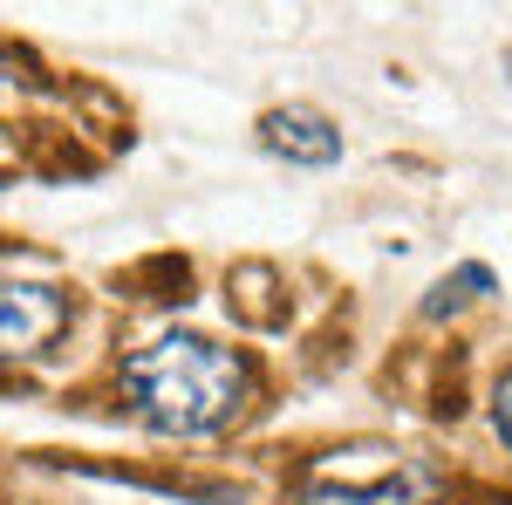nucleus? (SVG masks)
I'll use <instances>...</instances> for the list:
<instances>
[{"instance_id":"f257e3e1","label":"nucleus","mask_w":512,"mask_h":505,"mask_svg":"<svg viewBox=\"0 0 512 505\" xmlns=\"http://www.w3.org/2000/svg\"><path fill=\"white\" fill-rule=\"evenodd\" d=\"M123 396L164 437H205L239 410L246 362L205 335H164L123 362Z\"/></svg>"},{"instance_id":"423d86ee","label":"nucleus","mask_w":512,"mask_h":505,"mask_svg":"<svg viewBox=\"0 0 512 505\" xmlns=\"http://www.w3.org/2000/svg\"><path fill=\"white\" fill-rule=\"evenodd\" d=\"M492 417H499V437L512 444V376L499 383V396H492Z\"/></svg>"},{"instance_id":"7ed1b4c3","label":"nucleus","mask_w":512,"mask_h":505,"mask_svg":"<svg viewBox=\"0 0 512 505\" xmlns=\"http://www.w3.org/2000/svg\"><path fill=\"white\" fill-rule=\"evenodd\" d=\"M301 505H431V471L424 465H390L376 478H308Z\"/></svg>"},{"instance_id":"39448f33","label":"nucleus","mask_w":512,"mask_h":505,"mask_svg":"<svg viewBox=\"0 0 512 505\" xmlns=\"http://www.w3.org/2000/svg\"><path fill=\"white\" fill-rule=\"evenodd\" d=\"M485 287H492V273H485V267H465L458 280H437L431 301H424V314H431V321H444V314H458L472 294H485Z\"/></svg>"},{"instance_id":"f03ea898","label":"nucleus","mask_w":512,"mask_h":505,"mask_svg":"<svg viewBox=\"0 0 512 505\" xmlns=\"http://www.w3.org/2000/svg\"><path fill=\"white\" fill-rule=\"evenodd\" d=\"M62 328H69V301L55 287H35V280H7L0 287V362L48 349Z\"/></svg>"},{"instance_id":"20e7f679","label":"nucleus","mask_w":512,"mask_h":505,"mask_svg":"<svg viewBox=\"0 0 512 505\" xmlns=\"http://www.w3.org/2000/svg\"><path fill=\"white\" fill-rule=\"evenodd\" d=\"M260 137H267V151L294 157V164H335L342 157V130L308 110V103H287V110H267L260 117Z\"/></svg>"}]
</instances>
